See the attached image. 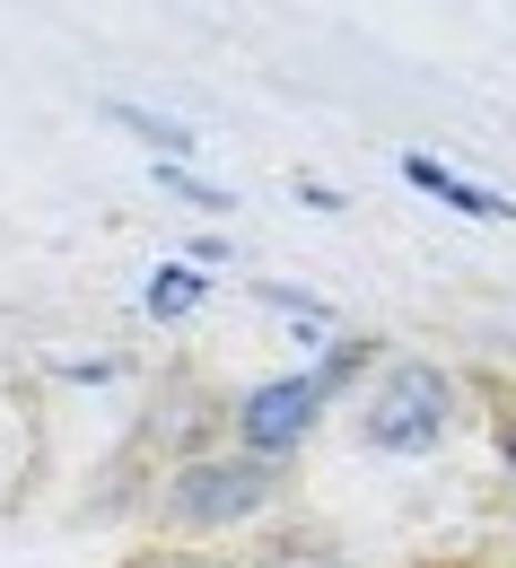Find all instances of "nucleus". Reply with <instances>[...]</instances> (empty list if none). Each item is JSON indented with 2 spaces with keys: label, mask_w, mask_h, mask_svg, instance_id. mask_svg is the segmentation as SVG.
I'll list each match as a JSON object with an SVG mask.
<instances>
[{
  "label": "nucleus",
  "mask_w": 516,
  "mask_h": 568,
  "mask_svg": "<svg viewBox=\"0 0 516 568\" xmlns=\"http://www.w3.org/2000/svg\"><path fill=\"white\" fill-rule=\"evenodd\" d=\"M158 507H166L175 534H236V525H254L272 507V464L245 455V446L236 455H193V464L166 473Z\"/></svg>",
  "instance_id": "1"
},
{
  "label": "nucleus",
  "mask_w": 516,
  "mask_h": 568,
  "mask_svg": "<svg viewBox=\"0 0 516 568\" xmlns=\"http://www.w3.org/2000/svg\"><path fill=\"white\" fill-rule=\"evenodd\" d=\"M455 428V376L429 358H385V376L368 385V446L385 455H429Z\"/></svg>",
  "instance_id": "2"
},
{
  "label": "nucleus",
  "mask_w": 516,
  "mask_h": 568,
  "mask_svg": "<svg viewBox=\"0 0 516 568\" xmlns=\"http://www.w3.org/2000/svg\"><path fill=\"white\" fill-rule=\"evenodd\" d=\"M360 358H368V351H333V367H324V376H272V385H245V394H236V412H227L236 446H245V455H263V464H281L297 437L324 420L333 385H342Z\"/></svg>",
  "instance_id": "3"
},
{
  "label": "nucleus",
  "mask_w": 516,
  "mask_h": 568,
  "mask_svg": "<svg viewBox=\"0 0 516 568\" xmlns=\"http://www.w3.org/2000/svg\"><path fill=\"white\" fill-rule=\"evenodd\" d=\"M403 175L429 193V202H446V211H464V219H508V202L499 193H482V184H464V175H446L438 158H403Z\"/></svg>",
  "instance_id": "4"
},
{
  "label": "nucleus",
  "mask_w": 516,
  "mask_h": 568,
  "mask_svg": "<svg viewBox=\"0 0 516 568\" xmlns=\"http://www.w3.org/2000/svg\"><path fill=\"white\" fill-rule=\"evenodd\" d=\"M202 297H211V288H202V272H193V263H158V272H149V315H158V324H175V315H193V306H202Z\"/></svg>",
  "instance_id": "5"
},
{
  "label": "nucleus",
  "mask_w": 516,
  "mask_h": 568,
  "mask_svg": "<svg viewBox=\"0 0 516 568\" xmlns=\"http://www.w3.org/2000/svg\"><path fill=\"white\" fill-rule=\"evenodd\" d=\"M105 114H114V123H123V132H141V141H158V149H175V158H184V149H193V132H184V123H166V114H149V105H105Z\"/></svg>",
  "instance_id": "6"
},
{
  "label": "nucleus",
  "mask_w": 516,
  "mask_h": 568,
  "mask_svg": "<svg viewBox=\"0 0 516 568\" xmlns=\"http://www.w3.org/2000/svg\"><path fill=\"white\" fill-rule=\"evenodd\" d=\"M158 184H166V193H184V202H202V211H227V184H211V175H193L184 158H158Z\"/></svg>",
  "instance_id": "7"
},
{
  "label": "nucleus",
  "mask_w": 516,
  "mask_h": 568,
  "mask_svg": "<svg viewBox=\"0 0 516 568\" xmlns=\"http://www.w3.org/2000/svg\"><path fill=\"white\" fill-rule=\"evenodd\" d=\"M254 568H351L342 551H324V542H272Z\"/></svg>",
  "instance_id": "8"
},
{
  "label": "nucleus",
  "mask_w": 516,
  "mask_h": 568,
  "mask_svg": "<svg viewBox=\"0 0 516 568\" xmlns=\"http://www.w3.org/2000/svg\"><path fill=\"white\" fill-rule=\"evenodd\" d=\"M141 568H211V560H141Z\"/></svg>",
  "instance_id": "9"
},
{
  "label": "nucleus",
  "mask_w": 516,
  "mask_h": 568,
  "mask_svg": "<svg viewBox=\"0 0 516 568\" xmlns=\"http://www.w3.org/2000/svg\"><path fill=\"white\" fill-rule=\"evenodd\" d=\"M499 446H508V455H516V428H508V437H499Z\"/></svg>",
  "instance_id": "10"
}]
</instances>
